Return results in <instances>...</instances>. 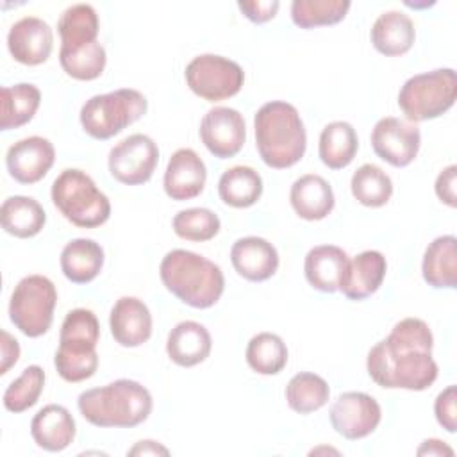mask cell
Here are the masks:
<instances>
[{"label": "cell", "instance_id": "1", "mask_svg": "<svg viewBox=\"0 0 457 457\" xmlns=\"http://www.w3.org/2000/svg\"><path fill=\"white\" fill-rule=\"evenodd\" d=\"M434 336L420 318H403L375 343L366 359L370 378L386 389L425 391L437 378Z\"/></svg>", "mask_w": 457, "mask_h": 457}, {"label": "cell", "instance_id": "2", "mask_svg": "<svg viewBox=\"0 0 457 457\" xmlns=\"http://www.w3.org/2000/svg\"><path fill=\"white\" fill-rule=\"evenodd\" d=\"M100 21L93 5L73 4L57 21L61 37L59 62L64 73L75 80H95L104 73L107 55L98 41Z\"/></svg>", "mask_w": 457, "mask_h": 457}, {"label": "cell", "instance_id": "3", "mask_svg": "<svg viewBox=\"0 0 457 457\" xmlns=\"http://www.w3.org/2000/svg\"><path fill=\"white\" fill-rule=\"evenodd\" d=\"M82 418L100 428H132L148 420L154 409L150 391L137 380L118 378L86 389L77 398Z\"/></svg>", "mask_w": 457, "mask_h": 457}, {"label": "cell", "instance_id": "4", "mask_svg": "<svg viewBox=\"0 0 457 457\" xmlns=\"http://www.w3.org/2000/svg\"><path fill=\"white\" fill-rule=\"evenodd\" d=\"M255 146L262 162L273 170L295 166L305 154L307 132L298 109L284 100H271L253 116Z\"/></svg>", "mask_w": 457, "mask_h": 457}, {"label": "cell", "instance_id": "5", "mask_svg": "<svg viewBox=\"0 0 457 457\" xmlns=\"http://www.w3.org/2000/svg\"><path fill=\"white\" fill-rule=\"evenodd\" d=\"M159 277L173 296L193 309L216 305L225 289L221 268L207 257L184 248H175L162 257Z\"/></svg>", "mask_w": 457, "mask_h": 457}, {"label": "cell", "instance_id": "6", "mask_svg": "<svg viewBox=\"0 0 457 457\" xmlns=\"http://www.w3.org/2000/svg\"><path fill=\"white\" fill-rule=\"evenodd\" d=\"M100 339V323L93 311L71 309L61 325L59 348L54 357L57 375L66 382H82L98 370L96 343Z\"/></svg>", "mask_w": 457, "mask_h": 457}, {"label": "cell", "instance_id": "7", "mask_svg": "<svg viewBox=\"0 0 457 457\" xmlns=\"http://www.w3.org/2000/svg\"><path fill=\"white\" fill-rule=\"evenodd\" d=\"M50 196L57 211L75 227L95 228L111 216V202L95 180L79 168L62 170L52 182Z\"/></svg>", "mask_w": 457, "mask_h": 457}, {"label": "cell", "instance_id": "8", "mask_svg": "<svg viewBox=\"0 0 457 457\" xmlns=\"http://www.w3.org/2000/svg\"><path fill=\"white\" fill-rule=\"evenodd\" d=\"M146 96L132 87L95 95L80 107V125L87 136L105 141L146 114Z\"/></svg>", "mask_w": 457, "mask_h": 457}, {"label": "cell", "instance_id": "9", "mask_svg": "<svg viewBox=\"0 0 457 457\" xmlns=\"http://www.w3.org/2000/svg\"><path fill=\"white\" fill-rule=\"evenodd\" d=\"M457 98V73L437 68L409 77L398 91V107L407 121L420 123L443 116Z\"/></svg>", "mask_w": 457, "mask_h": 457}, {"label": "cell", "instance_id": "10", "mask_svg": "<svg viewBox=\"0 0 457 457\" xmlns=\"http://www.w3.org/2000/svg\"><path fill=\"white\" fill-rule=\"evenodd\" d=\"M57 289L45 275H27L12 289L9 300V318L27 337L46 334L54 321Z\"/></svg>", "mask_w": 457, "mask_h": 457}, {"label": "cell", "instance_id": "11", "mask_svg": "<svg viewBox=\"0 0 457 457\" xmlns=\"http://www.w3.org/2000/svg\"><path fill=\"white\" fill-rule=\"evenodd\" d=\"M184 77L187 87L207 102H221L237 95L245 82L243 68L236 61L216 54L193 57Z\"/></svg>", "mask_w": 457, "mask_h": 457}, {"label": "cell", "instance_id": "12", "mask_svg": "<svg viewBox=\"0 0 457 457\" xmlns=\"http://www.w3.org/2000/svg\"><path fill=\"white\" fill-rule=\"evenodd\" d=\"M159 162V146L146 134H130L116 143L107 157L109 173L125 186L148 182Z\"/></svg>", "mask_w": 457, "mask_h": 457}, {"label": "cell", "instance_id": "13", "mask_svg": "<svg viewBox=\"0 0 457 457\" xmlns=\"http://www.w3.org/2000/svg\"><path fill=\"white\" fill-rule=\"evenodd\" d=\"M332 428L348 441H357L377 430L382 420L380 403L368 393H341L328 411Z\"/></svg>", "mask_w": 457, "mask_h": 457}, {"label": "cell", "instance_id": "14", "mask_svg": "<svg viewBox=\"0 0 457 457\" xmlns=\"http://www.w3.org/2000/svg\"><path fill=\"white\" fill-rule=\"evenodd\" d=\"M373 152L395 168L409 166L421 146V132L416 123L386 116L371 130Z\"/></svg>", "mask_w": 457, "mask_h": 457}, {"label": "cell", "instance_id": "15", "mask_svg": "<svg viewBox=\"0 0 457 457\" xmlns=\"http://www.w3.org/2000/svg\"><path fill=\"white\" fill-rule=\"evenodd\" d=\"M198 134L204 146L214 157L230 159L241 152L246 141L245 118L237 109L212 107L204 114Z\"/></svg>", "mask_w": 457, "mask_h": 457}, {"label": "cell", "instance_id": "16", "mask_svg": "<svg viewBox=\"0 0 457 457\" xmlns=\"http://www.w3.org/2000/svg\"><path fill=\"white\" fill-rule=\"evenodd\" d=\"M54 48L52 27L37 16H23L7 32L11 57L25 66H39L48 61Z\"/></svg>", "mask_w": 457, "mask_h": 457}, {"label": "cell", "instance_id": "17", "mask_svg": "<svg viewBox=\"0 0 457 457\" xmlns=\"http://www.w3.org/2000/svg\"><path fill=\"white\" fill-rule=\"evenodd\" d=\"M55 148L50 139L41 136H29L9 146L5 154V166L9 175L20 184L39 182L54 166Z\"/></svg>", "mask_w": 457, "mask_h": 457}, {"label": "cell", "instance_id": "18", "mask_svg": "<svg viewBox=\"0 0 457 457\" xmlns=\"http://www.w3.org/2000/svg\"><path fill=\"white\" fill-rule=\"evenodd\" d=\"M207 180V168L202 157L191 148H179L171 154L164 170V193L175 200L184 202L198 196Z\"/></svg>", "mask_w": 457, "mask_h": 457}, {"label": "cell", "instance_id": "19", "mask_svg": "<svg viewBox=\"0 0 457 457\" xmlns=\"http://www.w3.org/2000/svg\"><path fill=\"white\" fill-rule=\"evenodd\" d=\"M109 328L120 346H141L152 336V314L148 305L136 296L118 298L109 314Z\"/></svg>", "mask_w": 457, "mask_h": 457}, {"label": "cell", "instance_id": "20", "mask_svg": "<svg viewBox=\"0 0 457 457\" xmlns=\"http://www.w3.org/2000/svg\"><path fill=\"white\" fill-rule=\"evenodd\" d=\"M230 261L237 275L250 282H264L278 270V252L264 237H239L230 248Z\"/></svg>", "mask_w": 457, "mask_h": 457}, {"label": "cell", "instance_id": "21", "mask_svg": "<svg viewBox=\"0 0 457 457\" xmlns=\"http://www.w3.org/2000/svg\"><path fill=\"white\" fill-rule=\"evenodd\" d=\"M386 271V257L378 250H364L353 259H348V264L339 282V291L348 300H366L378 291L384 282Z\"/></svg>", "mask_w": 457, "mask_h": 457}, {"label": "cell", "instance_id": "22", "mask_svg": "<svg viewBox=\"0 0 457 457\" xmlns=\"http://www.w3.org/2000/svg\"><path fill=\"white\" fill-rule=\"evenodd\" d=\"M77 434L75 418L59 403H48L39 409L30 421V436L34 443L46 452L66 450Z\"/></svg>", "mask_w": 457, "mask_h": 457}, {"label": "cell", "instance_id": "23", "mask_svg": "<svg viewBox=\"0 0 457 457\" xmlns=\"http://www.w3.org/2000/svg\"><path fill=\"white\" fill-rule=\"evenodd\" d=\"M212 348L209 330L193 320L177 323L166 339V353L171 362L182 368H193L204 362Z\"/></svg>", "mask_w": 457, "mask_h": 457}, {"label": "cell", "instance_id": "24", "mask_svg": "<svg viewBox=\"0 0 457 457\" xmlns=\"http://www.w3.org/2000/svg\"><path fill=\"white\" fill-rule=\"evenodd\" d=\"M289 204L298 218L320 221L327 218L336 204L332 186L316 173L298 177L289 191Z\"/></svg>", "mask_w": 457, "mask_h": 457}, {"label": "cell", "instance_id": "25", "mask_svg": "<svg viewBox=\"0 0 457 457\" xmlns=\"http://www.w3.org/2000/svg\"><path fill=\"white\" fill-rule=\"evenodd\" d=\"M370 39L378 54L386 57H396L407 54L412 48L416 29L405 12L386 11L371 25Z\"/></svg>", "mask_w": 457, "mask_h": 457}, {"label": "cell", "instance_id": "26", "mask_svg": "<svg viewBox=\"0 0 457 457\" xmlns=\"http://www.w3.org/2000/svg\"><path fill=\"white\" fill-rule=\"evenodd\" d=\"M348 264V253L336 245L312 246L303 261L307 282L321 293L339 291L343 271Z\"/></svg>", "mask_w": 457, "mask_h": 457}, {"label": "cell", "instance_id": "27", "mask_svg": "<svg viewBox=\"0 0 457 457\" xmlns=\"http://www.w3.org/2000/svg\"><path fill=\"white\" fill-rule=\"evenodd\" d=\"M423 280L434 289H455L457 286V239L452 234L436 237L423 253Z\"/></svg>", "mask_w": 457, "mask_h": 457}, {"label": "cell", "instance_id": "28", "mask_svg": "<svg viewBox=\"0 0 457 457\" xmlns=\"http://www.w3.org/2000/svg\"><path fill=\"white\" fill-rule=\"evenodd\" d=\"M104 248L89 237L68 241L61 252L59 264L62 275L73 284H89L104 268Z\"/></svg>", "mask_w": 457, "mask_h": 457}, {"label": "cell", "instance_id": "29", "mask_svg": "<svg viewBox=\"0 0 457 457\" xmlns=\"http://www.w3.org/2000/svg\"><path fill=\"white\" fill-rule=\"evenodd\" d=\"M0 221L7 234L20 239H29L43 230L46 212L36 198L14 195L4 200L0 207Z\"/></svg>", "mask_w": 457, "mask_h": 457}, {"label": "cell", "instance_id": "30", "mask_svg": "<svg viewBox=\"0 0 457 457\" xmlns=\"http://www.w3.org/2000/svg\"><path fill=\"white\" fill-rule=\"evenodd\" d=\"M41 91L30 82L4 86L0 95V129L12 130L27 125L37 112Z\"/></svg>", "mask_w": 457, "mask_h": 457}, {"label": "cell", "instance_id": "31", "mask_svg": "<svg viewBox=\"0 0 457 457\" xmlns=\"http://www.w3.org/2000/svg\"><path fill=\"white\" fill-rule=\"evenodd\" d=\"M359 150V137L352 123L337 120L323 127L318 143L321 162L330 170L346 168Z\"/></svg>", "mask_w": 457, "mask_h": 457}, {"label": "cell", "instance_id": "32", "mask_svg": "<svg viewBox=\"0 0 457 457\" xmlns=\"http://www.w3.org/2000/svg\"><path fill=\"white\" fill-rule=\"evenodd\" d=\"M218 195L228 207H252L262 195V179L250 166L239 164L227 168L218 180Z\"/></svg>", "mask_w": 457, "mask_h": 457}, {"label": "cell", "instance_id": "33", "mask_svg": "<svg viewBox=\"0 0 457 457\" xmlns=\"http://www.w3.org/2000/svg\"><path fill=\"white\" fill-rule=\"evenodd\" d=\"M330 398L327 380L311 371H300L286 386V402L291 411L298 414H311L320 411Z\"/></svg>", "mask_w": 457, "mask_h": 457}, {"label": "cell", "instance_id": "34", "mask_svg": "<svg viewBox=\"0 0 457 457\" xmlns=\"http://www.w3.org/2000/svg\"><path fill=\"white\" fill-rule=\"evenodd\" d=\"M287 346L273 332H259L246 345V362L259 375H277L287 364Z\"/></svg>", "mask_w": 457, "mask_h": 457}, {"label": "cell", "instance_id": "35", "mask_svg": "<svg viewBox=\"0 0 457 457\" xmlns=\"http://www.w3.org/2000/svg\"><path fill=\"white\" fill-rule=\"evenodd\" d=\"M350 189L361 205L382 207L393 196V180L380 166L366 162L353 171Z\"/></svg>", "mask_w": 457, "mask_h": 457}, {"label": "cell", "instance_id": "36", "mask_svg": "<svg viewBox=\"0 0 457 457\" xmlns=\"http://www.w3.org/2000/svg\"><path fill=\"white\" fill-rule=\"evenodd\" d=\"M352 2L348 0H293L291 20L300 29L336 25L345 20Z\"/></svg>", "mask_w": 457, "mask_h": 457}, {"label": "cell", "instance_id": "37", "mask_svg": "<svg viewBox=\"0 0 457 457\" xmlns=\"http://www.w3.org/2000/svg\"><path fill=\"white\" fill-rule=\"evenodd\" d=\"M45 370L37 364L27 366L18 378H14L4 391V407L9 412L20 414L34 407L45 387Z\"/></svg>", "mask_w": 457, "mask_h": 457}, {"label": "cell", "instance_id": "38", "mask_svg": "<svg viewBox=\"0 0 457 457\" xmlns=\"http://www.w3.org/2000/svg\"><path fill=\"white\" fill-rule=\"evenodd\" d=\"M171 227L180 239L204 243L220 232L221 221L218 214L207 207H189L173 216Z\"/></svg>", "mask_w": 457, "mask_h": 457}, {"label": "cell", "instance_id": "39", "mask_svg": "<svg viewBox=\"0 0 457 457\" xmlns=\"http://www.w3.org/2000/svg\"><path fill=\"white\" fill-rule=\"evenodd\" d=\"M457 387L452 384L443 389L434 402V414L437 423L450 434L457 430Z\"/></svg>", "mask_w": 457, "mask_h": 457}, {"label": "cell", "instance_id": "40", "mask_svg": "<svg viewBox=\"0 0 457 457\" xmlns=\"http://www.w3.org/2000/svg\"><path fill=\"white\" fill-rule=\"evenodd\" d=\"M239 11L248 18L252 23H266L275 18L280 2L278 0H245L237 2Z\"/></svg>", "mask_w": 457, "mask_h": 457}, {"label": "cell", "instance_id": "41", "mask_svg": "<svg viewBox=\"0 0 457 457\" xmlns=\"http://www.w3.org/2000/svg\"><path fill=\"white\" fill-rule=\"evenodd\" d=\"M455 184H457V166L450 164L446 168H443L436 179L434 189L437 198L446 204L448 207H455L457 205V191H455Z\"/></svg>", "mask_w": 457, "mask_h": 457}, {"label": "cell", "instance_id": "42", "mask_svg": "<svg viewBox=\"0 0 457 457\" xmlns=\"http://www.w3.org/2000/svg\"><path fill=\"white\" fill-rule=\"evenodd\" d=\"M0 348H2L0 375H5V373L18 362V359H20V345H18V341H16L7 330H2Z\"/></svg>", "mask_w": 457, "mask_h": 457}, {"label": "cell", "instance_id": "43", "mask_svg": "<svg viewBox=\"0 0 457 457\" xmlns=\"http://www.w3.org/2000/svg\"><path fill=\"white\" fill-rule=\"evenodd\" d=\"M418 455H430V457H453V448L448 446L445 441L441 439H436V437H430V439H425L418 450H416Z\"/></svg>", "mask_w": 457, "mask_h": 457}, {"label": "cell", "instance_id": "44", "mask_svg": "<svg viewBox=\"0 0 457 457\" xmlns=\"http://www.w3.org/2000/svg\"><path fill=\"white\" fill-rule=\"evenodd\" d=\"M127 455H170V450L157 441L145 439L137 441L130 450H127Z\"/></svg>", "mask_w": 457, "mask_h": 457}, {"label": "cell", "instance_id": "45", "mask_svg": "<svg viewBox=\"0 0 457 457\" xmlns=\"http://www.w3.org/2000/svg\"><path fill=\"white\" fill-rule=\"evenodd\" d=\"M318 452H330V453H336V455L339 453V452L334 450V448H325V446H323V448H314V450H311V455H314V453H318Z\"/></svg>", "mask_w": 457, "mask_h": 457}]
</instances>
